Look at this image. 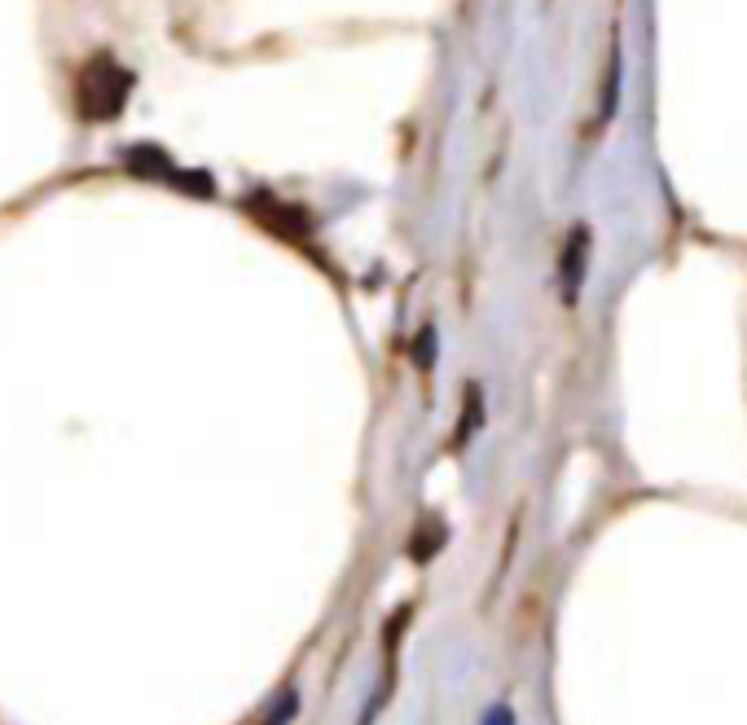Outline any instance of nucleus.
<instances>
[{
	"label": "nucleus",
	"mask_w": 747,
	"mask_h": 725,
	"mask_svg": "<svg viewBox=\"0 0 747 725\" xmlns=\"http://www.w3.org/2000/svg\"><path fill=\"white\" fill-rule=\"evenodd\" d=\"M133 93V71H124L111 54H97L93 62H84L80 80H76V102H80V115L102 124V119H115L124 111Z\"/></svg>",
	"instance_id": "obj_1"
},
{
	"label": "nucleus",
	"mask_w": 747,
	"mask_h": 725,
	"mask_svg": "<svg viewBox=\"0 0 747 725\" xmlns=\"http://www.w3.org/2000/svg\"><path fill=\"white\" fill-rule=\"evenodd\" d=\"M585 246H589V233L576 229V233L567 238V251H563V295H567V299H576V290H581V277H585Z\"/></svg>",
	"instance_id": "obj_2"
},
{
	"label": "nucleus",
	"mask_w": 747,
	"mask_h": 725,
	"mask_svg": "<svg viewBox=\"0 0 747 725\" xmlns=\"http://www.w3.org/2000/svg\"><path fill=\"white\" fill-rule=\"evenodd\" d=\"M295 712H299V699H295V690H286V694L273 703V712L264 716V725H281V721H290Z\"/></svg>",
	"instance_id": "obj_3"
},
{
	"label": "nucleus",
	"mask_w": 747,
	"mask_h": 725,
	"mask_svg": "<svg viewBox=\"0 0 747 725\" xmlns=\"http://www.w3.org/2000/svg\"><path fill=\"white\" fill-rule=\"evenodd\" d=\"M616 84H620V58H611V71H607V93H602V119L616 115Z\"/></svg>",
	"instance_id": "obj_4"
}]
</instances>
